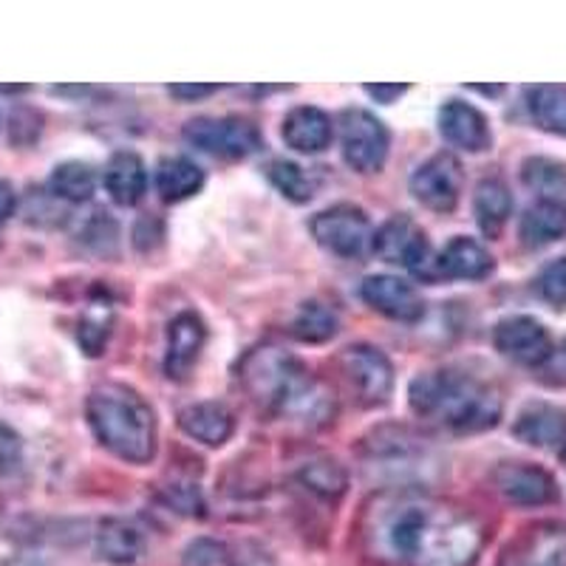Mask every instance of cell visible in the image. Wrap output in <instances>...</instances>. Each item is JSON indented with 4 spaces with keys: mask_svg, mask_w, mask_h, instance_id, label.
Returning a JSON list of instances; mask_svg holds the SVG:
<instances>
[{
    "mask_svg": "<svg viewBox=\"0 0 566 566\" xmlns=\"http://www.w3.org/2000/svg\"><path fill=\"white\" fill-rule=\"evenodd\" d=\"M363 544L386 566H473L484 547V527L457 504L402 488L368 504Z\"/></svg>",
    "mask_w": 566,
    "mask_h": 566,
    "instance_id": "1",
    "label": "cell"
},
{
    "mask_svg": "<svg viewBox=\"0 0 566 566\" xmlns=\"http://www.w3.org/2000/svg\"><path fill=\"white\" fill-rule=\"evenodd\" d=\"M241 382L252 402L290 422H303L310 428L326 424L335 417V397L295 354L283 348H255L241 363Z\"/></svg>",
    "mask_w": 566,
    "mask_h": 566,
    "instance_id": "2",
    "label": "cell"
},
{
    "mask_svg": "<svg viewBox=\"0 0 566 566\" xmlns=\"http://www.w3.org/2000/svg\"><path fill=\"white\" fill-rule=\"evenodd\" d=\"M408 402L419 419L453 433H482L502 419V397L468 371L442 368L413 377Z\"/></svg>",
    "mask_w": 566,
    "mask_h": 566,
    "instance_id": "3",
    "label": "cell"
},
{
    "mask_svg": "<svg viewBox=\"0 0 566 566\" xmlns=\"http://www.w3.org/2000/svg\"><path fill=\"white\" fill-rule=\"evenodd\" d=\"M85 417L105 451L128 464L156 457V413L139 391L123 382L97 386L85 399Z\"/></svg>",
    "mask_w": 566,
    "mask_h": 566,
    "instance_id": "4",
    "label": "cell"
},
{
    "mask_svg": "<svg viewBox=\"0 0 566 566\" xmlns=\"http://www.w3.org/2000/svg\"><path fill=\"white\" fill-rule=\"evenodd\" d=\"M185 142L219 159H247L264 148L255 123L241 116H199L185 125Z\"/></svg>",
    "mask_w": 566,
    "mask_h": 566,
    "instance_id": "5",
    "label": "cell"
},
{
    "mask_svg": "<svg viewBox=\"0 0 566 566\" xmlns=\"http://www.w3.org/2000/svg\"><path fill=\"white\" fill-rule=\"evenodd\" d=\"M391 148V136L371 111L352 108L340 116V150L352 170L363 176L380 174Z\"/></svg>",
    "mask_w": 566,
    "mask_h": 566,
    "instance_id": "6",
    "label": "cell"
},
{
    "mask_svg": "<svg viewBox=\"0 0 566 566\" xmlns=\"http://www.w3.org/2000/svg\"><path fill=\"white\" fill-rule=\"evenodd\" d=\"M312 235L323 250L340 258H363L374 244V227L363 207L335 205L312 219Z\"/></svg>",
    "mask_w": 566,
    "mask_h": 566,
    "instance_id": "7",
    "label": "cell"
},
{
    "mask_svg": "<svg viewBox=\"0 0 566 566\" xmlns=\"http://www.w3.org/2000/svg\"><path fill=\"white\" fill-rule=\"evenodd\" d=\"M340 368L348 388L363 408L386 406L394 394V366L380 348L357 343L340 354Z\"/></svg>",
    "mask_w": 566,
    "mask_h": 566,
    "instance_id": "8",
    "label": "cell"
},
{
    "mask_svg": "<svg viewBox=\"0 0 566 566\" xmlns=\"http://www.w3.org/2000/svg\"><path fill=\"white\" fill-rule=\"evenodd\" d=\"M371 250L386 261V264L406 266L417 275H433L431 241L422 232V227L408 216H394L380 230L374 232Z\"/></svg>",
    "mask_w": 566,
    "mask_h": 566,
    "instance_id": "9",
    "label": "cell"
},
{
    "mask_svg": "<svg viewBox=\"0 0 566 566\" xmlns=\"http://www.w3.org/2000/svg\"><path fill=\"white\" fill-rule=\"evenodd\" d=\"M464 174L451 154H437L422 161L411 176V193L433 212H453L462 199Z\"/></svg>",
    "mask_w": 566,
    "mask_h": 566,
    "instance_id": "10",
    "label": "cell"
},
{
    "mask_svg": "<svg viewBox=\"0 0 566 566\" xmlns=\"http://www.w3.org/2000/svg\"><path fill=\"white\" fill-rule=\"evenodd\" d=\"M493 346L518 366H541L553 357V337L535 317L513 315L495 323Z\"/></svg>",
    "mask_w": 566,
    "mask_h": 566,
    "instance_id": "11",
    "label": "cell"
},
{
    "mask_svg": "<svg viewBox=\"0 0 566 566\" xmlns=\"http://www.w3.org/2000/svg\"><path fill=\"white\" fill-rule=\"evenodd\" d=\"M495 566H566V524H533L510 541Z\"/></svg>",
    "mask_w": 566,
    "mask_h": 566,
    "instance_id": "12",
    "label": "cell"
},
{
    "mask_svg": "<svg viewBox=\"0 0 566 566\" xmlns=\"http://www.w3.org/2000/svg\"><path fill=\"white\" fill-rule=\"evenodd\" d=\"M495 490L522 507H544L558 502V482L547 470L530 462H504L493 470Z\"/></svg>",
    "mask_w": 566,
    "mask_h": 566,
    "instance_id": "13",
    "label": "cell"
},
{
    "mask_svg": "<svg viewBox=\"0 0 566 566\" xmlns=\"http://www.w3.org/2000/svg\"><path fill=\"white\" fill-rule=\"evenodd\" d=\"M360 297L388 321L417 323L424 315V301L417 286L397 275H368L360 286Z\"/></svg>",
    "mask_w": 566,
    "mask_h": 566,
    "instance_id": "14",
    "label": "cell"
},
{
    "mask_svg": "<svg viewBox=\"0 0 566 566\" xmlns=\"http://www.w3.org/2000/svg\"><path fill=\"white\" fill-rule=\"evenodd\" d=\"M439 130L448 145L464 150V154H484L493 145L488 116L464 99H448L439 108Z\"/></svg>",
    "mask_w": 566,
    "mask_h": 566,
    "instance_id": "15",
    "label": "cell"
},
{
    "mask_svg": "<svg viewBox=\"0 0 566 566\" xmlns=\"http://www.w3.org/2000/svg\"><path fill=\"white\" fill-rule=\"evenodd\" d=\"M207 343V326L196 312H181L168 326V348H165V374L170 380H185L199 363Z\"/></svg>",
    "mask_w": 566,
    "mask_h": 566,
    "instance_id": "16",
    "label": "cell"
},
{
    "mask_svg": "<svg viewBox=\"0 0 566 566\" xmlns=\"http://www.w3.org/2000/svg\"><path fill=\"white\" fill-rule=\"evenodd\" d=\"M513 433L530 448L560 451L566 444V411L549 402H530L515 417Z\"/></svg>",
    "mask_w": 566,
    "mask_h": 566,
    "instance_id": "17",
    "label": "cell"
},
{
    "mask_svg": "<svg viewBox=\"0 0 566 566\" xmlns=\"http://www.w3.org/2000/svg\"><path fill=\"white\" fill-rule=\"evenodd\" d=\"M495 261L476 239L457 235L451 244L439 252L433 261V277H448V281H484L493 272Z\"/></svg>",
    "mask_w": 566,
    "mask_h": 566,
    "instance_id": "18",
    "label": "cell"
},
{
    "mask_svg": "<svg viewBox=\"0 0 566 566\" xmlns=\"http://www.w3.org/2000/svg\"><path fill=\"white\" fill-rule=\"evenodd\" d=\"M179 428L207 448H221L235 433V417L224 402H193L179 413Z\"/></svg>",
    "mask_w": 566,
    "mask_h": 566,
    "instance_id": "19",
    "label": "cell"
},
{
    "mask_svg": "<svg viewBox=\"0 0 566 566\" xmlns=\"http://www.w3.org/2000/svg\"><path fill=\"white\" fill-rule=\"evenodd\" d=\"M332 136H335L332 119L321 108H312V105H301V108L290 111L286 119H283V142L297 154H323L332 145Z\"/></svg>",
    "mask_w": 566,
    "mask_h": 566,
    "instance_id": "20",
    "label": "cell"
},
{
    "mask_svg": "<svg viewBox=\"0 0 566 566\" xmlns=\"http://www.w3.org/2000/svg\"><path fill=\"white\" fill-rule=\"evenodd\" d=\"M103 185L111 201H116L119 207H134L148 193V168L139 156L123 150V154L111 156L105 165Z\"/></svg>",
    "mask_w": 566,
    "mask_h": 566,
    "instance_id": "21",
    "label": "cell"
},
{
    "mask_svg": "<svg viewBox=\"0 0 566 566\" xmlns=\"http://www.w3.org/2000/svg\"><path fill=\"white\" fill-rule=\"evenodd\" d=\"M154 185L161 201L179 205V201L193 199L205 187V170L193 159H187V156H168V159H161L156 165Z\"/></svg>",
    "mask_w": 566,
    "mask_h": 566,
    "instance_id": "22",
    "label": "cell"
},
{
    "mask_svg": "<svg viewBox=\"0 0 566 566\" xmlns=\"http://www.w3.org/2000/svg\"><path fill=\"white\" fill-rule=\"evenodd\" d=\"M94 547L103 560L114 566H130L142 558L145 553V535L136 524L125 522V518H108L99 524Z\"/></svg>",
    "mask_w": 566,
    "mask_h": 566,
    "instance_id": "23",
    "label": "cell"
},
{
    "mask_svg": "<svg viewBox=\"0 0 566 566\" xmlns=\"http://www.w3.org/2000/svg\"><path fill=\"white\" fill-rule=\"evenodd\" d=\"M522 244L530 250H541L555 241L566 239V205L564 201H535L527 207L518 227Z\"/></svg>",
    "mask_w": 566,
    "mask_h": 566,
    "instance_id": "24",
    "label": "cell"
},
{
    "mask_svg": "<svg viewBox=\"0 0 566 566\" xmlns=\"http://www.w3.org/2000/svg\"><path fill=\"white\" fill-rule=\"evenodd\" d=\"M473 212H476L479 230L495 239L513 216V193L502 179H484L473 196Z\"/></svg>",
    "mask_w": 566,
    "mask_h": 566,
    "instance_id": "25",
    "label": "cell"
},
{
    "mask_svg": "<svg viewBox=\"0 0 566 566\" xmlns=\"http://www.w3.org/2000/svg\"><path fill=\"white\" fill-rule=\"evenodd\" d=\"M49 187H52V193L57 199L83 205V201L97 193V170L91 168L88 161H63V165L54 168Z\"/></svg>",
    "mask_w": 566,
    "mask_h": 566,
    "instance_id": "26",
    "label": "cell"
},
{
    "mask_svg": "<svg viewBox=\"0 0 566 566\" xmlns=\"http://www.w3.org/2000/svg\"><path fill=\"white\" fill-rule=\"evenodd\" d=\"M535 125L555 136H566V85H535L527 94Z\"/></svg>",
    "mask_w": 566,
    "mask_h": 566,
    "instance_id": "27",
    "label": "cell"
},
{
    "mask_svg": "<svg viewBox=\"0 0 566 566\" xmlns=\"http://www.w3.org/2000/svg\"><path fill=\"white\" fill-rule=\"evenodd\" d=\"M522 179L533 193H538V201H564L566 205V168L560 161L544 159V156L527 159L522 168Z\"/></svg>",
    "mask_w": 566,
    "mask_h": 566,
    "instance_id": "28",
    "label": "cell"
},
{
    "mask_svg": "<svg viewBox=\"0 0 566 566\" xmlns=\"http://www.w3.org/2000/svg\"><path fill=\"white\" fill-rule=\"evenodd\" d=\"M340 317L335 310H328L326 303H303L301 312L292 321V335L301 343H326L337 335Z\"/></svg>",
    "mask_w": 566,
    "mask_h": 566,
    "instance_id": "29",
    "label": "cell"
},
{
    "mask_svg": "<svg viewBox=\"0 0 566 566\" xmlns=\"http://www.w3.org/2000/svg\"><path fill=\"white\" fill-rule=\"evenodd\" d=\"M266 176H270L272 187H275L277 193H281L283 199L295 201V205H306V201H312V196H315L317 190V181L312 179L301 165H295V161L275 159L270 168H266Z\"/></svg>",
    "mask_w": 566,
    "mask_h": 566,
    "instance_id": "30",
    "label": "cell"
},
{
    "mask_svg": "<svg viewBox=\"0 0 566 566\" xmlns=\"http://www.w3.org/2000/svg\"><path fill=\"white\" fill-rule=\"evenodd\" d=\"M301 482L303 488L312 490L321 499H340L348 488V476L340 462L335 459H315V462H306L301 468Z\"/></svg>",
    "mask_w": 566,
    "mask_h": 566,
    "instance_id": "31",
    "label": "cell"
},
{
    "mask_svg": "<svg viewBox=\"0 0 566 566\" xmlns=\"http://www.w3.org/2000/svg\"><path fill=\"white\" fill-rule=\"evenodd\" d=\"M111 323H114V315H111L108 303H97V310L83 317V323H80V346L88 357L103 354L111 335Z\"/></svg>",
    "mask_w": 566,
    "mask_h": 566,
    "instance_id": "32",
    "label": "cell"
},
{
    "mask_svg": "<svg viewBox=\"0 0 566 566\" xmlns=\"http://www.w3.org/2000/svg\"><path fill=\"white\" fill-rule=\"evenodd\" d=\"M533 290L535 295H538L541 301H547L553 310H566V258H558V261L544 266V270L535 275Z\"/></svg>",
    "mask_w": 566,
    "mask_h": 566,
    "instance_id": "33",
    "label": "cell"
},
{
    "mask_svg": "<svg viewBox=\"0 0 566 566\" xmlns=\"http://www.w3.org/2000/svg\"><path fill=\"white\" fill-rule=\"evenodd\" d=\"M165 502L181 515H205V502H201V493L196 484H170L165 488Z\"/></svg>",
    "mask_w": 566,
    "mask_h": 566,
    "instance_id": "34",
    "label": "cell"
},
{
    "mask_svg": "<svg viewBox=\"0 0 566 566\" xmlns=\"http://www.w3.org/2000/svg\"><path fill=\"white\" fill-rule=\"evenodd\" d=\"M185 566H230V555L216 541H196L187 549Z\"/></svg>",
    "mask_w": 566,
    "mask_h": 566,
    "instance_id": "35",
    "label": "cell"
},
{
    "mask_svg": "<svg viewBox=\"0 0 566 566\" xmlns=\"http://www.w3.org/2000/svg\"><path fill=\"white\" fill-rule=\"evenodd\" d=\"M23 464V442L9 424L0 422V473H14Z\"/></svg>",
    "mask_w": 566,
    "mask_h": 566,
    "instance_id": "36",
    "label": "cell"
},
{
    "mask_svg": "<svg viewBox=\"0 0 566 566\" xmlns=\"http://www.w3.org/2000/svg\"><path fill=\"white\" fill-rule=\"evenodd\" d=\"M216 91H219V85L179 83V85H170L168 94H170V97L179 99V103H199V99L210 97V94H216Z\"/></svg>",
    "mask_w": 566,
    "mask_h": 566,
    "instance_id": "37",
    "label": "cell"
},
{
    "mask_svg": "<svg viewBox=\"0 0 566 566\" xmlns=\"http://www.w3.org/2000/svg\"><path fill=\"white\" fill-rule=\"evenodd\" d=\"M366 94L371 99H377V103L391 105V103H397V99L402 97V94H408V85H386V83L366 85Z\"/></svg>",
    "mask_w": 566,
    "mask_h": 566,
    "instance_id": "38",
    "label": "cell"
},
{
    "mask_svg": "<svg viewBox=\"0 0 566 566\" xmlns=\"http://www.w3.org/2000/svg\"><path fill=\"white\" fill-rule=\"evenodd\" d=\"M14 205H18V196H14V187L9 181L0 179V227L7 224L12 219Z\"/></svg>",
    "mask_w": 566,
    "mask_h": 566,
    "instance_id": "39",
    "label": "cell"
},
{
    "mask_svg": "<svg viewBox=\"0 0 566 566\" xmlns=\"http://www.w3.org/2000/svg\"><path fill=\"white\" fill-rule=\"evenodd\" d=\"M473 91H479V94H484V97H499L502 94V85H473Z\"/></svg>",
    "mask_w": 566,
    "mask_h": 566,
    "instance_id": "40",
    "label": "cell"
},
{
    "mask_svg": "<svg viewBox=\"0 0 566 566\" xmlns=\"http://www.w3.org/2000/svg\"><path fill=\"white\" fill-rule=\"evenodd\" d=\"M29 91V85H0V94H23Z\"/></svg>",
    "mask_w": 566,
    "mask_h": 566,
    "instance_id": "41",
    "label": "cell"
},
{
    "mask_svg": "<svg viewBox=\"0 0 566 566\" xmlns=\"http://www.w3.org/2000/svg\"><path fill=\"white\" fill-rule=\"evenodd\" d=\"M560 457H564V464H566V444H564V448H560Z\"/></svg>",
    "mask_w": 566,
    "mask_h": 566,
    "instance_id": "42",
    "label": "cell"
}]
</instances>
